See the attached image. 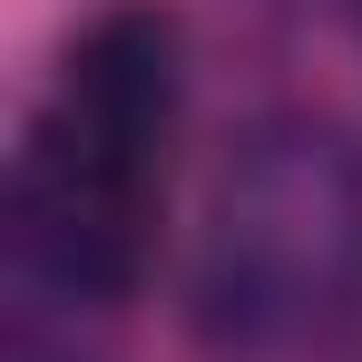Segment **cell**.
<instances>
[{"mask_svg":"<svg viewBox=\"0 0 362 362\" xmlns=\"http://www.w3.org/2000/svg\"><path fill=\"white\" fill-rule=\"evenodd\" d=\"M177 20L157 0H118L69 40L40 118L20 137L10 226L20 264L69 303H127L157 255L167 137H177Z\"/></svg>","mask_w":362,"mask_h":362,"instance_id":"6da1fadb","label":"cell"},{"mask_svg":"<svg viewBox=\"0 0 362 362\" xmlns=\"http://www.w3.org/2000/svg\"><path fill=\"white\" fill-rule=\"evenodd\" d=\"M196 323L216 353H333L362 333V137L333 118H264L226 157L206 245H196Z\"/></svg>","mask_w":362,"mask_h":362,"instance_id":"7a4b0ae2","label":"cell"}]
</instances>
